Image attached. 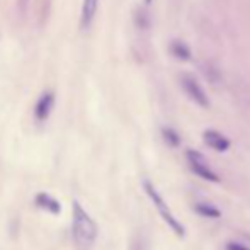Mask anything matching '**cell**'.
Here are the masks:
<instances>
[{
	"instance_id": "6da1fadb",
	"label": "cell",
	"mask_w": 250,
	"mask_h": 250,
	"mask_svg": "<svg viewBox=\"0 0 250 250\" xmlns=\"http://www.w3.org/2000/svg\"><path fill=\"white\" fill-rule=\"evenodd\" d=\"M99 235V227L89 213L73 201L72 204V240L77 250H92Z\"/></svg>"
},
{
	"instance_id": "7a4b0ae2",
	"label": "cell",
	"mask_w": 250,
	"mask_h": 250,
	"mask_svg": "<svg viewBox=\"0 0 250 250\" xmlns=\"http://www.w3.org/2000/svg\"><path fill=\"white\" fill-rule=\"evenodd\" d=\"M143 189H145V192L148 194V198L151 199V203L155 204V208H157V211L160 213V216L164 218V221L167 223V227H170V230L174 231L177 237L184 238L186 237L184 227H182V225L179 223L177 220H175V216L172 214L170 208L167 206V203L164 201V198L158 194V191L155 189V186L151 184L150 181H143Z\"/></svg>"
},
{
	"instance_id": "3957f363",
	"label": "cell",
	"mask_w": 250,
	"mask_h": 250,
	"mask_svg": "<svg viewBox=\"0 0 250 250\" xmlns=\"http://www.w3.org/2000/svg\"><path fill=\"white\" fill-rule=\"evenodd\" d=\"M186 157H188L189 165H191L192 172H194L196 175H199L201 179H204V181H208V182H220V177L211 170V167L206 164V160H204V157L199 151L188 150Z\"/></svg>"
},
{
	"instance_id": "277c9868",
	"label": "cell",
	"mask_w": 250,
	"mask_h": 250,
	"mask_svg": "<svg viewBox=\"0 0 250 250\" xmlns=\"http://www.w3.org/2000/svg\"><path fill=\"white\" fill-rule=\"evenodd\" d=\"M181 85H182V89L186 90V94H188V96L191 97L196 104H199L201 107H208V105H209V101H208L206 94H204V90L201 89V85L198 83V80H196L194 77L182 75L181 77Z\"/></svg>"
},
{
	"instance_id": "5b68a950",
	"label": "cell",
	"mask_w": 250,
	"mask_h": 250,
	"mask_svg": "<svg viewBox=\"0 0 250 250\" xmlns=\"http://www.w3.org/2000/svg\"><path fill=\"white\" fill-rule=\"evenodd\" d=\"M53 107H55V94L46 90L40 96V99L36 101V105H34V118L36 121H46L50 118Z\"/></svg>"
},
{
	"instance_id": "8992f818",
	"label": "cell",
	"mask_w": 250,
	"mask_h": 250,
	"mask_svg": "<svg viewBox=\"0 0 250 250\" xmlns=\"http://www.w3.org/2000/svg\"><path fill=\"white\" fill-rule=\"evenodd\" d=\"M203 138L208 146H211V148L216 150V151H227L230 148L228 138H225L221 133L214 131V129H206V131L203 133Z\"/></svg>"
},
{
	"instance_id": "52a82bcc",
	"label": "cell",
	"mask_w": 250,
	"mask_h": 250,
	"mask_svg": "<svg viewBox=\"0 0 250 250\" xmlns=\"http://www.w3.org/2000/svg\"><path fill=\"white\" fill-rule=\"evenodd\" d=\"M34 204H36L38 208H41V209L48 211V213H53V214L62 213V204L53 198V196L48 194V192H40V194H36Z\"/></svg>"
},
{
	"instance_id": "ba28073f",
	"label": "cell",
	"mask_w": 250,
	"mask_h": 250,
	"mask_svg": "<svg viewBox=\"0 0 250 250\" xmlns=\"http://www.w3.org/2000/svg\"><path fill=\"white\" fill-rule=\"evenodd\" d=\"M97 5H99V0H83L82 16H80V26H82V29H89L90 27L94 17H96Z\"/></svg>"
},
{
	"instance_id": "9c48e42d",
	"label": "cell",
	"mask_w": 250,
	"mask_h": 250,
	"mask_svg": "<svg viewBox=\"0 0 250 250\" xmlns=\"http://www.w3.org/2000/svg\"><path fill=\"white\" fill-rule=\"evenodd\" d=\"M196 213H199L201 216H206V218H220L221 216V211L218 208L211 206V204H206V203H199L194 206Z\"/></svg>"
},
{
	"instance_id": "30bf717a",
	"label": "cell",
	"mask_w": 250,
	"mask_h": 250,
	"mask_svg": "<svg viewBox=\"0 0 250 250\" xmlns=\"http://www.w3.org/2000/svg\"><path fill=\"white\" fill-rule=\"evenodd\" d=\"M170 51H172V55L177 56V58H181V60L191 58V51H189V48L186 46L184 43H181V41H172Z\"/></svg>"
},
{
	"instance_id": "8fae6325",
	"label": "cell",
	"mask_w": 250,
	"mask_h": 250,
	"mask_svg": "<svg viewBox=\"0 0 250 250\" xmlns=\"http://www.w3.org/2000/svg\"><path fill=\"white\" fill-rule=\"evenodd\" d=\"M162 135H164L165 142H167L170 146H177L179 143H181V138H179V135L172 128H164V129H162Z\"/></svg>"
},
{
	"instance_id": "7c38bea8",
	"label": "cell",
	"mask_w": 250,
	"mask_h": 250,
	"mask_svg": "<svg viewBox=\"0 0 250 250\" xmlns=\"http://www.w3.org/2000/svg\"><path fill=\"white\" fill-rule=\"evenodd\" d=\"M227 250H250V247L238 244V242H230V244H227Z\"/></svg>"
},
{
	"instance_id": "4fadbf2b",
	"label": "cell",
	"mask_w": 250,
	"mask_h": 250,
	"mask_svg": "<svg viewBox=\"0 0 250 250\" xmlns=\"http://www.w3.org/2000/svg\"><path fill=\"white\" fill-rule=\"evenodd\" d=\"M131 250H143V249H142V245H140V244H135Z\"/></svg>"
}]
</instances>
